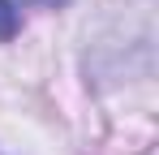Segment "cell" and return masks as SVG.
Instances as JSON below:
<instances>
[{"mask_svg":"<svg viewBox=\"0 0 159 155\" xmlns=\"http://www.w3.org/2000/svg\"><path fill=\"white\" fill-rule=\"evenodd\" d=\"M17 35V9L13 0H0V39H13Z\"/></svg>","mask_w":159,"mask_h":155,"instance_id":"cell-1","label":"cell"}]
</instances>
